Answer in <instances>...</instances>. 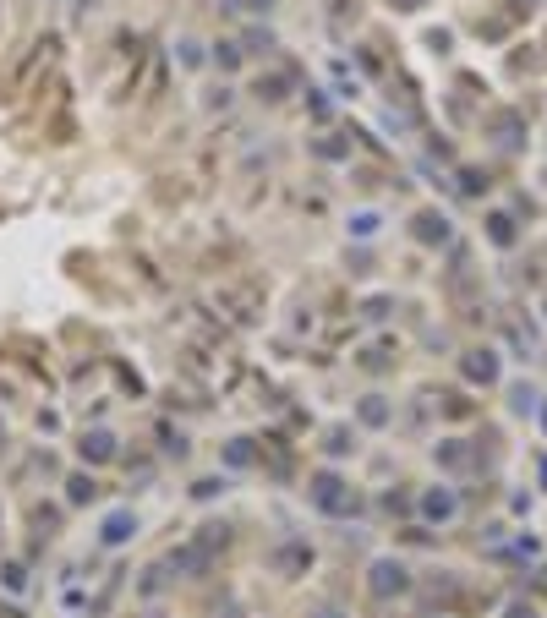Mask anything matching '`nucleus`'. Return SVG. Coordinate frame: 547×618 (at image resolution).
Wrapping results in <instances>:
<instances>
[{"label": "nucleus", "mask_w": 547, "mask_h": 618, "mask_svg": "<svg viewBox=\"0 0 547 618\" xmlns=\"http://www.w3.org/2000/svg\"><path fill=\"white\" fill-rule=\"evenodd\" d=\"M93 493H99V487H93L88 476H72V482H66V498H72V504H88Z\"/></svg>", "instance_id": "obj_14"}, {"label": "nucleus", "mask_w": 547, "mask_h": 618, "mask_svg": "<svg viewBox=\"0 0 547 618\" xmlns=\"http://www.w3.org/2000/svg\"><path fill=\"white\" fill-rule=\"evenodd\" d=\"M433 460L444 465V471H471V465H476V449H471L465 438H444V443L433 449Z\"/></svg>", "instance_id": "obj_7"}, {"label": "nucleus", "mask_w": 547, "mask_h": 618, "mask_svg": "<svg viewBox=\"0 0 547 618\" xmlns=\"http://www.w3.org/2000/svg\"><path fill=\"white\" fill-rule=\"evenodd\" d=\"M269 569H274V575H307V569H312V547L307 542H279L269 553Z\"/></svg>", "instance_id": "obj_5"}, {"label": "nucleus", "mask_w": 547, "mask_h": 618, "mask_svg": "<svg viewBox=\"0 0 547 618\" xmlns=\"http://www.w3.org/2000/svg\"><path fill=\"white\" fill-rule=\"evenodd\" d=\"M214 61L225 66V72H236V66H241V50H236V44H214Z\"/></svg>", "instance_id": "obj_19"}, {"label": "nucleus", "mask_w": 547, "mask_h": 618, "mask_svg": "<svg viewBox=\"0 0 547 618\" xmlns=\"http://www.w3.org/2000/svg\"><path fill=\"white\" fill-rule=\"evenodd\" d=\"M307 498L323 509V515H334V520H345V515H356V509H362V498H356V487L345 482L340 471H318V476H312V482H307Z\"/></svg>", "instance_id": "obj_2"}, {"label": "nucleus", "mask_w": 547, "mask_h": 618, "mask_svg": "<svg viewBox=\"0 0 547 618\" xmlns=\"http://www.w3.org/2000/svg\"><path fill=\"white\" fill-rule=\"evenodd\" d=\"M416 509H422L427 526H444V520H455V515H460V498H455V487H427Z\"/></svg>", "instance_id": "obj_4"}, {"label": "nucleus", "mask_w": 547, "mask_h": 618, "mask_svg": "<svg viewBox=\"0 0 547 618\" xmlns=\"http://www.w3.org/2000/svg\"><path fill=\"white\" fill-rule=\"evenodd\" d=\"M460 367H465V378H471V383H498V356L493 351H465Z\"/></svg>", "instance_id": "obj_10"}, {"label": "nucleus", "mask_w": 547, "mask_h": 618, "mask_svg": "<svg viewBox=\"0 0 547 618\" xmlns=\"http://www.w3.org/2000/svg\"><path fill=\"white\" fill-rule=\"evenodd\" d=\"M509 405H515L520 416H526V411H537V389H526V383H520V389L509 394Z\"/></svg>", "instance_id": "obj_18"}, {"label": "nucleus", "mask_w": 547, "mask_h": 618, "mask_svg": "<svg viewBox=\"0 0 547 618\" xmlns=\"http://www.w3.org/2000/svg\"><path fill=\"white\" fill-rule=\"evenodd\" d=\"M307 618H351V613L334 608V602H318V608H307Z\"/></svg>", "instance_id": "obj_20"}, {"label": "nucleus", "mask_w": 547, "mask_h": 618, "mask_svg": "<svg viewBox=\"0 0 547 618\" xmlns=\"http://www.w3.org/2000/svg\"><path fill=\"white\" fill-rule=\"evenodd\" d=\"M378 225H383V219L378 214H372V208H362V214H351V236H378Z\"/></svg>", "instance_id": "obj_13"}, {"label": "nucleus", "mask_w": 547, "mask_h": 618, "mask_svg": "<svg viewBox=\"0 0 547 618\" xmlns=\"http://www.w3.org/2000/svg\"><path fill=\"white\" fill-rule=\"evenodd\" d=\"M77 449H83V460H88V465H110V460H115V438L104 433V427L83 433V443H77Z\"/></svg>", "instance_id": "obj_9"}, {"label": "nucleus", "mask_w": 547, "mask_h": 618, "mask_svg": "<svg viewBox=\"0 0 547 618\" xmlns=\"http://www.w3.org/2000/svg\"><path fill=\"white\" fill-rule=\"evenodd\" d=\"M487 236H493V247H515V219L493 214V219H487Z\"/></svg>", "instance_id": "obj_12"}, {"label": "nucleus", "mask_w": 547, "mask_h": 618, "mask_svg": "<svg viewBox=\"0 0 547 618\" xmlns=\"http://www.w3.org/2000/svg\"><path fill=\"white\" fill-rule=\"evenodd\" d=\"M367 591H372V602H394V597H405V591H411V569H405L400 558H372V569H367Z\"/></svg>", "instance_id": "obj_3"}, {"label": "nucleus", "mask_w": 547, "mask_h": 618, "mask_svg": "<svg viewBox=\"0 0 547 618\" xmlns=\"http://www.w3.org/2000/svg\"><path fill=\"white\" fill-rule=\"evenodd\" d=\"M323 449H329V454H351L356 443H351V433H345V427H329V443H323Z\"/></svg>", "instance_id": "obj_16"}, {"label": "nucleus", "mask_w": 547, "mask_h": 618, "mask_svg": "<svg viewBox=\"0 0 547 618\" xmlns=\"http://www.w3.org/2000/svg\"><path fill=\"white\" fill-rule=\"evenodd\" d=\"M143 618H165V613H143Z\"/></svg>", "instance_id": "obj_24"}, {"label": "nucleus", "mask_w": 547, "mask_h": 618, "mask_svg": "<svg viewBox=\"0 0 547 618\" xmlns=\"http://www.w3.org/2000/svg\"><path fill=\"white\" fill-rule=\"evenodd\" d=\"M356 416H362L367 427H389V405H383V394H367V400H362V411H356Z\"/></svg>", "instance_id": "obj_11"}, {"label": "nucleus", "mask_w": 547, "mask_h": 618, "mask_svg": "<svg viewBox=\"0 0 547 618\" xmlns=\"http://www.w3.org/2000/svg\"><path fill=\"white\" fill-rule=\"evenodd\" d=\"M225 460H230V465H252V443H247V438H230Z\"/></svg>", "instance_id": "obj_17"}, {"label": "nucleus", "mask_w": 547, "mask_h": 618, "mask_svg": "<svg viewBox=\"0 0 547 618\" xmlns=\"http://www.w3.org/2000/svg\"><path fill=\"white\" fill-rule=\"evenodd\" d=\"M416 241H427V247H444V241H449V219L438 214V208H422V214H416Z\"/></svg>", "instance_id": "obj_8"}, {"label": "nucleus", "mask_w": 547, "mask_h": 618, "mask_svg": "<svg viewBox=\"0 0 547 618\" xmlns=\"http://www.w3.org/2000/svg\"><path fill=\"white\" fill-rule=\"evenodd\" d=\"M389 6H394V11H422L427 0H389Z\"/></svg>", "instance_id": "obj_22"}, {"label": "nucleus", "mask_w": 547, "mask_h": 618, "mask_svg": "<svg viewBox=\"0 0 547 618\" xmlns=\"http://www.w3.org/2000/svg\"><path fill=\"white\" fill-rule=\"evenodd\" d=\"M165 580H170V569H165V564H154V569L143 575V597H159V591H165Z\"/></svg>", "instance_id": "obj_15"}, {"label": "nucleus", "mask_w": 547, "mask_h": 618, "mask_svg": "<svg viewBox=\"0 0 547 618\" xmlns=\"http://www.w3.org/2000/svg\"><path fill=\"white\" fill-rule=\"evenodd\" d=\"M137 536V515L132 509H115V515H104V526H99V542L104 547H126Z\"/></svg>", "instance_id": "obj_6"}, {"label": "nucleus", "mask_w": 547, "mask_h": 618, "mask_svg": "<svg viewBox=\"0 0 547 618\" xmlns=\"http://www.w3.org/2000/svg\"><path fill=\"white\" fill-rule=\"evenodd\" d=\"M225 547V526H197L192 542H181L176 553H165V569L170 575H203L214 564V553Z\"/></svg>", "instance_id": "obj_1"}, {"label": "nucleus", "mask_w": 547, "mask_h": 618, "mask_svg": "<svg viewBox=\"0 0 547 618\" xmlns=\"http://www.w3.org/2000/svg\"><path fill=\"white\" fill-rule=\"evenodd\" d=\"M504 618H537V613H531V608H520V602H515V608H509Z\"/></svg>", "instance_id": "obj_23"}, {"label": "nucleus", "mask_w": 547, "mask_h": 618, "mask_svg": "<svg viewBox=\"0 0 547 618\" xmlns=\"http://www.w3.org/2000/svg\"><path fill=\"white\" fill-rule=\"evenodd\" d=\"M192 493H197V498H214V493H225V482H219V476H208V482L192 487Z\"/></svg>", "instance_id": "obj_21"}]
</instances>
